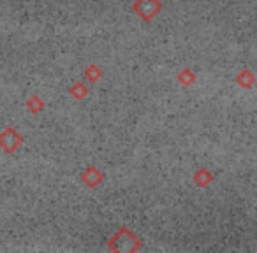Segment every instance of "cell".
Returning <instances> with one entry per match:
<instances>
[{
	"mask_svg": "<svg viewBox=\"0 0 257 253\" xmlns=\"http://www.w3.org/2000/svg\"><path fill=\"white\" fill-rule=\"evenodd\" d=\"M85 78L88 79L90 83H97L100 78H102V69L95 64L88 65V67L85 69Z\"/></svg>",
	"mask_w": 257,
	"mask_h": 253,
	"instance_id": "9",
	"label": "cell"
},
{
	"mask_svg": "<svg viewBox=\"0 0 257 253\" xmlns=\"http://www.w3.org/2000/svg\"><path fill=\"white\" fill-rule=\"evenodd\" d=\"M102 179H104V174L97 167H88L81 172V181L85 183L86 186H90V188L99 186L100 183H102Z\"/></svg>",
	"mask_w": 257,
	"mask_h": 253,
	"instance_id": "3",
	"label": "cell"
},
{
	"mask_svg": "<svg viewBox=\"0 0 257 253\" xmlns=\"http://www.w3.org/2000/svg\"><path fill=\"white\" fill-rule=\"evenodd\" d=\"M213 181V174H211L208 169H199V171L194 174V183L201 188H206L210 183Z\"/></svg>",
	"mask_w": 257,
	"mask_h": 253,
	"instance_id": "5",
	"label": "cell"
},
{
	"mask_svg": "<svg viewBox=\"0 0 257 253\" xmlns=\"http://www.w3.org/2000/svg\"><path fill=\"white\" fill-rule=\"evenodd\" d=\"M178 83L185 88H190V86L196 83V72L190 71V69H183L178 74Z\"/></svg>",
	"mask_w": 257,
	"mask_h": 253,
	"instance_id": "7",
	"label": "cell"
},
{
	"mask_svg": "<svg viewBox=\"0 0 257 253\" xmlns=\"http://www.w3.org/2000/svg\"><path fill=\"white\" fill-rule=\"evenodd\" d=\"M133 8L140 15L141 20L150 22V20H154V16H157V13L162 9V6L159 0H138V2H134Z\"/></svg>",
	"mask_w": 257,
	"mask_h": 253,
	"instance_id": "2",
	"label": "cell"
},
{
	"mask_svg": "<svg viewBox=\"0 0 257 253\" xmlns=\"http://www.w3.org/2000/svg\"><path fill=\"white\" fill-rule=\"evenodd\" d=\"M27 109L32 114H39L44 109V100L39 95H32L27 99Z\"/></svg>",
	"mask_w": 257,
	"mask_h": 253,
	"instance_id": "6",
	"label": "cell"
},
{
	"mask_svg": "<svg viewBox=\"0 0 257 253\" xmlns=\"http://www.w3.org/2000/svg\"><path fill=\"white\" fill-rule=\"evenodd\" d=\"M69 93L72 95V99L83 100L86 95H88V86H86L85 83H74V85L69 88Z\"/></svg>",
	"mask_w": 257,
	"mask_h": 253,
	"instance_id": "8",
	"label": "cell"
},
{
	"mask_svg": "<svg viewBox=\"0 0 257 253\" xmlns=\"http://www.w3.org/2000/svg\"><path fill=\"white\" fill-rule=\"evenodd\" d=\"M253 83H255V74L250 71H241L238 76H236V85L241 86V88H245V90L252 88Z\"/></svg>",
	"mask_w": 257,
	"mask_h": 253,
	"instance_id": "4",
	"label": "cell"
},
{
	"mask_svg": "<svg viewBox=\"0 0 257 253\" xmlns=\"http://www.w3.org/2000/svg\"><path fill=\"white\" fill-rule=\"evenodd\" d=\"M23 146V137L22 134L18 132L16 129L13 127H6L0 134V148L6 151V153L13 155Z\"/></svg>",
	"mask_w": 257,
	"mask_h": 253,
	"instance_id": "1",
	"label": "cell"
}]
</instances>
